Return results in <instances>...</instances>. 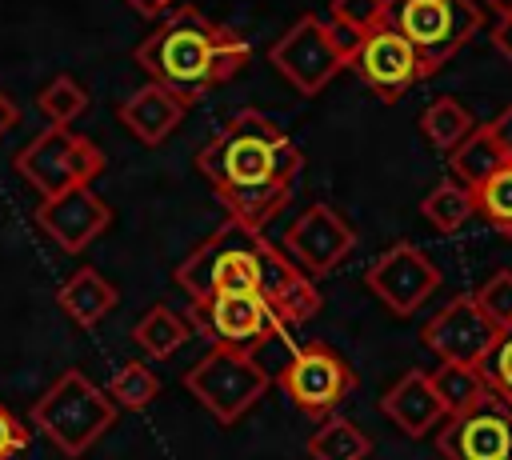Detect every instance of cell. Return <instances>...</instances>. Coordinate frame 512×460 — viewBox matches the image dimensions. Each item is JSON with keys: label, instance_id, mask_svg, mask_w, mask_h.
<instances>
[{"label": "cell", "instance_id": "6", "mask_svg": "<svg viewBox=\"0 0 512 460\" xmlns=\"http://www.w3.org/2000/svg\"><path fill=\"white\" fill-rule=\"evenodd\" d=\"M184 388L212 412V420L236 424L272 388V376L252 352H240V348H228V344H212L184 372Z\"/></svg>", "mask_w": 512, "mask_h": 460}, {"label": "cell", "instance_id": "23", "mask_svg": "<svg viewBox=\"0 0 512 460\" xmlns=\"http://www.w3.org/2000/svg\"><path fill=\"white\" fill-rule=\"evenodd\" d=\"M428 376H432V388H436V396L444 404V416H456V412H464V408H472L476 400L488 396V380H484L480 364L440 360V368L428 372Z\"/></svg>", "mask_w": 512, "mask_h": 460}, {"label": "cell", "instance_id": "13", "mask_svg": "<svg viewBox=\"0 0 512 460\" xmlns=\"http://www.w3.org/2000/svg\"><path fill=\"white\" fill-rule=\"evenodd\" d=\"M364 284L368 292L396 316H412L436 288H440V268L408 240L384 248L368 272H364Z\"/></svg>", "mask_w": 512, "mask_h": 460}, {"label": "cell", "instance_id": "3", "mask_svg": "<svg viewBox=\"0 0 512 460\" xmlns=\"http://www.w3.org/2000/svg\"><path fill=\"white\" fill-rule=\"evenodd\" d=\"M248 60V40L192 4H172L160 16V28H152L136 44V64L148 72V80L172 88L188 104L208 88L228 84Z\"/></svg>", "mask_w": 512, "mask_h": 460}, {"label": "cell", "instance_id": "21", "mask_svg": "<svg viewBox=\"0 0 512 460\" xmlns=\"http://www.w3.org/2000/svg\"><path fill=\"white\" fill-rule=\"evenodd\" d=\"M308 456L312 460H368L372 456V440L348 416L328 412L324 424L308 436Z\"/></svg>", "mask_w": 512, "mask_h": 460}, {"label": "cell", "instance_id": "29", "mask_svg": "<svg viewBox=\"0 0 512 460\" xmlns=\"http://www.w3.org/2000/svg\"><path fill=\"white\" fill-rule=\"evenodd\" d=\"M480 372L488 380V392H496L504 404H512V324L496 332V344L480 360Z\"/></svg>", "mask_w": 512, "mask_h": 460}, {"label": "cell", "instance_id": "1", "mask_svg": "<svg viewBox=\"0 0 512 460\" xmlns=\"http://www.w3.org/2000/svg\"><path fill=\"white\" fill-rule=\"evenodd\" d=\"M176 284L188 300L268 296L288 328L308 324L324 308V296L312 276L288 252H280L264 236V228H248L232 216L176 264Z\"/></svg>", "mask_w": 512, "mask_h": 460}, {"label": "cell", "instance_id": "27", "mask_svg": "<svg viewBox=\"0 0 512 460\" xmlns=\"http://www.w3.org/2000/svg\"><path fill=\"white\" fill-rule=\"evenodd\" d=\"M476 196V212L488 220V228H496L500 236H512V160L504 168H496L480 188H472Z\"/></svg>", "mask_w": 512, "mask_h": 460}, {"label": "cell", "instance_id": "37", "mask_svg": "<svg viewBox=\"0 0 512 460\" xmlns=\"http://www.w3.org/2000/svg\"><path fill=\"white\" fill-rule=\"evenodd\" d=\"M480 4H484V8H492L496 16H508V12H512V0H480Z\"/></svg>", "mask_w": 512, "mask_h": 460}, {"label": "cell", "instance_id": "8", "mask_svg": "<svg viewBox=\"0 0 512 460\" xmlns=\"http://www.w3.org/2000/svg\"><path fill=\"white\" fill-rule=\"evenodd\" d=\"M16 172L40 192V196H56L64 188L76 184H92L104 172V152L72 132L68 124H48L40 136H32L20 152H16Z\"/></svg>", "mask_w": 512, "mask_h": 460}, {"label": "cell", "instance_id": "14", "mask_svg": "<svg viewBox=\"0 0 512 460\" xmlns=\"http://www.w3.org/2000/svg\"><path fill=\"white\" fill-rule=\"evenodd\" d=\"M356 248V228L336 212L332 204H312L304 208L288 232H284V252L308 272V276H328L340 268Z\"/></svg>", "mask_w": 512, "mask_h": 460}, {"label": "cell", "instance_id": "18", "mask_svg": "<svg viewBox=\"0 0 512 460\" xmlns=\"http://www.w3.org/2000/svg\"><path fill=\"white\" fill-rule=\"evenodd\" d=\"M380 412L404 432V436H428L440 420H444V404L432 388V376L420 368H408L384 396H380Z\"/></svg>", "mask_w": 512, "mask_h": 460}, {"label": "cell", "instance_id": "33", "mask_svg": "<svg viewBox=\"0 0 512 460\" xmlns=\"http://www.w3.org/2000/svg\"><path fill=\"white\" fill-rule=\"evenodd\" d=\"M488 36H492V48L512 64V12L508 16H496V28Z\"/></svg>", "mask_w": 512, "mask_h": 460}, {"label": "cell", "instance_id": "35", "mask_svg": "<svg viewBox=\"0 0 512 460\" xmlns=\"http://www.w3.org/2000/svg\"><path fill=\"white\" fill-rule=\"evenodd\" d=\"M124 4H128V8H136L140 16L156 20V16H164V12H168V8L176 4V0H124Z\"/></svg>", "mask_w": 512, "mask_h": 460}, {"label": "cell", "instance_id": "36", "mask_svg": "<svg viewBox=\"0 0 512 460\" xmlns=\"http://www.w3.org/2000/svg\"><path fill=\"white\" fill-rule=\"evenodd\" d=\"M16 120H20V108L8 100V92H0V136H4V132H12V128H16Z\"/></svg>", "mask_w": 512, "mask_h": 460}, {"label": "cell", "instance_id": "28", "mask_svg": "<svg viewBox=\"0 0 512 460\" xmlns=\"http://www.w3.org/2000/svg\"><path fill=\"white\" fill-rule=\"evenodd\" d=\"M40 112L52 120V124H72L84 108H88V92L80 80L72 76H52L44 88H40Z\"/></svg>", "mask_w": 512, "mask_h": 460}, {"label": "cell", "instance_id": "15", "mask_svg": "<svg viewBox=\"0 0 512 460\" xmlns=\"http://www.w3.org/2000/svg\"><path fill=\"white\" fill-rule=\"evenodd\" d=\"M496 324L484 316V308L476 304L472 292L452 296L424 328H420V344L452 364H480L488 356V348L496 344Z\"/></svg>", "mask_w": 512, "mask_h": 460}, {"label": "cell", "instance_id": "2", "mask_svg": "<svg viewBox=\"0 0 512 460\" xmlns=\"http://www.w3.org/2000/svg\"><path fill=\"white\" fill-rule=\"evenodd\" d=\"M224 212L248 228H264L288 204L292 184L304 168L300 148L288 132L256 108H240L196 156Z\"/></svg>", "mask_w": 512, "mask_h": 460}, {"label": "cell", "instance_id": "34", "mask_svg": "<svg viewBox=\"0 0 512 460\" xmlns=\"http://www.w3.org/2000/svg\"><path fill=\"white\" fill-rule=\"evenodd\" d=\"M488 128H492V136H496V144L504 148V156L512 160V104H508V108H504V112H500V116H496V120H492Z\"/></svg>", "mask_w": 512, "mask_h": 460}, {"label": "cell", "instance_id": "10", "mask_svg": "<svg viewBox=\"0 0 512 460\" xmlns=\"http://www.w3.org/2000/svg\"><path fill=\"white\" fill-rule=\"evenodd\" d=\"M188 316L212 344H228L240 352H252L288 332L284 316L272 308L268 296H204L192 300Z\"/></svg>", "mask_w": 512, "mask_h": 460}, {"label": "cell", "instance_id": "5", "mask_svg": "<svg viewBox=\"0 0 512 460\" xmlns=\"http://www.w3.org/2000/svg\"><path fill=\"white\" fill-rule=\"evenodd\" d=\"M360 36L336 20H320L312 12H304L296 24H288L272 48H268V64L300 92V96H320L332 76L340 68H348L352 52H356Z\"/></svg>", "mask_w": 512, "mask_h": 460}, {"label": "cell", "instance_id": "31", "mask_svg": "<svg viewBox=\"0 0 512 460\" xmlns=\"http://www.w3.org/2000/svg\"><path fill=\"white\" fill-rule=\"evenodd\" d=\"M388 8H392V0H332L328 20L352 28L356 36H364V32H372V28H380L388 20Z\"/></svg>", "mask_w": 512, "mask_h": 460}, {"label": "cell", "instance_id": "16", "mask_svg": "<svg viewBox=\"0 0 512 460\" xmlns=\"http://www.w3.org/2000/svg\"><path fill=\"white\" fill-rule=\"evenodd\" d=\"M36 224H40L64 252H80V248H88L100 232H108L112 208H108V200H104L92 184H76V188H64V192H56V196H40Z\"/></svg>", "mask_w": 512, "mask_h": 460}, {"label": "cell", "instance_id": "19", "mask_svg": "<svg viewBox=\"0 0 512 460\" xmlns=\"http://www.w3.org/2000/svg\"><path fill=\"white\" fill-rule=\"evenodd\" d=\"M116 288L96 272V268H76L60 288H56V304H60V312L72 320V324H80V328H96L112 308H116Z\"/></svg>", "mask_w": 512, "mask_h": 460}, {"label": "cell", "instance_id": "32", "mask_svg": "<svg viewBox=\"0 0 512 460\" xmlns=\"http://www.w3.org/2000/svg\"><path fill=\"white\" fill-rule=\"evenodd\" d=\"M24 444H28V428L16 420L8 404H0V460H12L16 452H24Z\"/></svg>", "mask_w": 512, "mask_h": 460}, {"label": "cell", "instance_id": "25", "mask_svg": "<svg viewBox=\"0 0 512 460\" xmlns=\"http://www.w3.org/2000/svg\"><path fill=\"white\" fill-rule=\"evenodd\" d=\"M472 128H476L472 112H468L460 100H452V96H436V100L424 108V116H420V132H424L428 144L440 148V152H452Z\"/></svg>", "mask_w": 512, "mask_h": 460}, {"label": "cell", "instance_id": "7", "mask_svg": "<svg viewBox=\"0 0 512 460\" xmlns=\"http://www.w3.org/2000/svg\"><path fill=\"white\" fill-rule=\"evenodd\" d=\"M388 20L412 40L424 76H432L484 28V8L476 0H392Z\"/></svg>", "mask_w": 512, "mask_h": 460}, {"label": "cell", "instance_id": "12", "mask_svg": "<svg viewBox=\"0 0 512 460\" xmlns=\"http://www.w3.org/2000/svg\"><path fill=\"white\" fill-rule=\"evenodd\" d=\"M436 448L444 460H512V404L488 392L472 408L444 416Z\"/></svg>", "mask_w": 512, "mask_h": 460}, {"label": "cell", "instance_id": "26", "mask_svg": "<svg viewBox=\"0 0 512 460\" xmlns=\"http://www.w3.org/2000/svg\"><path fill=\"white\" fill-rule=\"evenodd\" d=\"M104 392L112 396V404H116V408L136 412V408H144V404H152V400H156V392H160V376H156L148 364L128 360V364H120V368L112 372V380H108V388H104Z\"/></svg>", "mask_w": 512, "mask_h": 460}, {"label": "cell", "instance_id": "11", "mask_svg": "<svg viewBox=\"0 0 512 460\" xmlns=\"http://www.w3.org/2000/svg\"><path fill=\"white\" fill-rule=\"evenodd\" d=\"M348 68L364 80V88L372 96H380L384 104H396L416 80H424V64H420V52L412 48V40L392 24L384 20L380 28L364 32Z\"/></svg>", "mask_w": 512, "mask_h": 460}, {"label": "cell", "instance_id": "24", "mask_svg": "<svg viewBox=\"0 0 512 460\" xmlns=\"http://www.w3.org/2000/svg\"><path fill=\"white\" fill-rule=\"evenodd\" d=\"M188 332H192V328H188L172 308L156 304V308H148V312L136 320L132 340H136V348H144L152 360H168V356L188 340Z\"/></svg>", "mask_w": 512, "mask_h": 460}, {"label": "cell", "instance_id": "30", "mask_svg": "<svg viewBox=\"0 0 512 460\" xmlns=\"http://www.w3.org/2000/svg\"><path fill=\"white\" fill-rule=\"evenodd\" d=\"M472 296H476V304L484 308V316L496 328H508L512 324V268H496Z\"/></svg>", "mask_w": 512, "mask_h": 460}, {"label": "cell", "instance_id": "20", "mask_svg": "<svg viewBox=\"0 0 512 460\" xmlns=\"http://www.w3.org/2000/svg\"><path fill=\"white\" fill-rule=\"evenodd\" d=\"M508 156L504 148L496 144L492 128L488 124H476L452 152H448V168H452V180H460L464 188H480L496 168H504Z\"/></svg>", "mask_w": 512, "mask_h": 460}, {"label": "cell", "instance_id": "9", "mask_svg": "<svg viewBox=\"0 0 512 460\" xmlns=\"http://www.w3.org/2000/svg\"><path fill=\"white\" fill-rule=\"evenodd\" d=\"M276 384L284 388V396H288L300 412H308V416H328V412L356 388V372L348 368V360H344L336 348L312 340V344H300V348L288 356V364L280 368Z\"/></svg>", "mask_w": 512, "mask_h": 460}, {"label": "cell", "instance_id": "4", "mask_svg": "<svg viewBox=\"0 0 512 460\" xmlns=\"http://www.w3.org/2000/svg\"><path fill=\"white\" fill-rule=\"evenodd\" d=\"M32 424L56 444V452L76 460L116 424V404L80 368H64L32 404Z\"/></svg>", "mask_w": 512, "mask_h": 460}, {"label": "cell", "instance_id": "22", "mask_svg": "<svg viewBox=\"0 0 512 460\" xmlns=\"http://www.w3.org/2000/svg\"><path fill=\"white\" fill-rule=\"evenodd\" d=\"M420 216H424L436 232L452 236V232H460V228L476 216V196H472V188H464L460 180H440V184L420 200Z\"/></svg>", "mask_w": 512, "mask_h": 460}, {"label": "cell", "instance_id": "17", "mask_svg": "<svg viewBox=\"0 0 512 460\" xmlns=\"http://www.w3.org/2000/svg\"><path fill=\"white\" fill-rule=\"evenodd\" d=\"M184 112H188V100H180L172 88H164V84H156V80H148L144 88H136V92H132L128 100H120V108H116L120 124H124L140 144H148V148L164 144V140L180 128Z\"/></svg>", "mask_w": 512, "mask_h": 460}]
</instances>
